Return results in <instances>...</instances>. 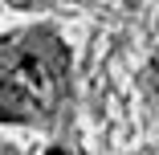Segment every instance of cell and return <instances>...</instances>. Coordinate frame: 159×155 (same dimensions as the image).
<instances>
[{
  "mask_svg": "<svg viewBox=\"0 0 159 155\" xmlns=\"http://www.w3.org/2000/svg\"><path fill=\"white\" fill-rule=\"evenodd\" d=\"M16 82H20L33 98H49V70L41 66V57L20 53V57H16Z\"/></svg>",
  "mask_w": 159,
  "mask_h": 155,
  "instance_id": "1",
  "label": "cell"
},
{
  "mask_svg": "<svg viewBox=\"0 0 159 155\" xmlns=\"http://www.w3.org/2000/svg\"><path fill=\"white\" fill-rule=\"evenodd\" d=\"M45 155H66V151H61V147H49V151H45Z\"/></svg>",
  "mask_w": 159,
  "mask_h": 155,
  "instance_id": "3",
  "label": "cell"
},
{
  "mask_svg": "<svg viewBox=\"0 0 159 155\" xmlns=\"http://www.w3.org/2000/svg\"><path fill=\"white\" fill-rule=\"evenodd\" d=\"M151 70H155V78H159V57H155V66H151Z\"/></svg>",
  "mask_w": 159,
  "mask_h": 155,
  "instance_id": "4",
  "label": "cell"
},
{
  "mask_svg": "<svg viewBox=\"0 0 159 155\" xmlns=\"http://www.w3.org/2000/svg\"><path fill=\"white\" fill-rule=\"evenodd\" d=\"M29 110H33L29 90H25L20 82H4V78H0V118H4V122H16V118H25Z\"/></svg>",
  "mask_w": 159,
  "mask_h": 155,
  "instance_id": "2",
  "label": "cell"
}]
</instances>
